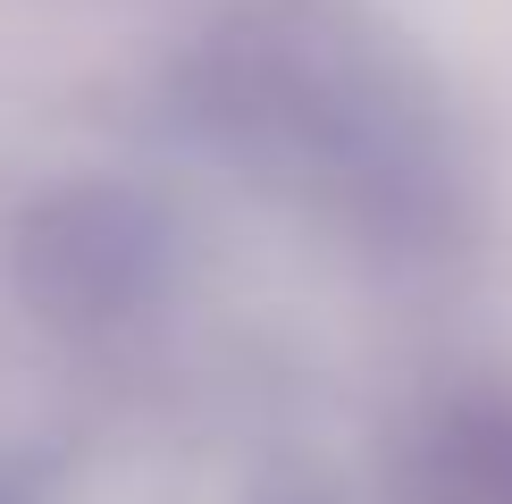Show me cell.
Listing matches in <instances>:
<instances>
[{
	"label": "cell",
	"instance_id": "cell-1",
	"mask_svg": "<svg viewBox=\"0 0 512 504\" xmlns=\"http://www.w3.org/2000/svg\"><path fill=\"white\" fill-rule=\"evenodd\" d=\"M210 118L328 210L345 202L403 227L445 210L454 152L437 101L412 93V68L378 34L328 9H261L227 26L210 59Z\"/></svg>",
	"mask_w": 512,
	"mask_h": 504
},
{
	"label": "cell",
	"instance_id": "cell-2",
	"mask_svg": "<svg viewBox=\"0 0 512 504\" xmlns=\"http://www.w3.org/2000/svg\"><path fill=\"white\" fill-rule=\"evenodd\" d=\"M429 504H512V412L462 404L429 437Z\"/></svg>",
	"mask_w": 512,
	"mask_h": 504
}]
</instances>
